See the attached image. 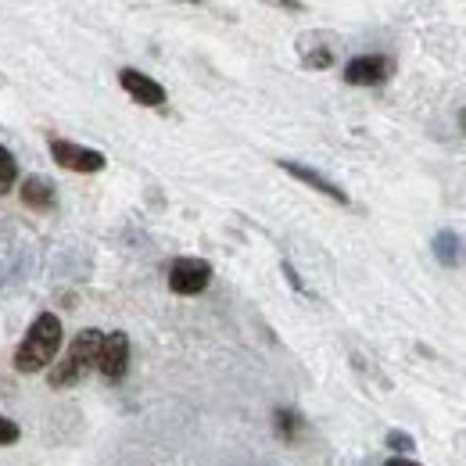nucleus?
Instances as JSON below:
<instances>
[{"mask_svg":"<svg viewBox=\"0 0 466 466\" xmlns=\"http://www.w3.org/2000/svg\"><path fill=\"white\" fill-rule=\"evenodd\" d=\"M61 338H65V330H61L58 316H55V312H40V316L33 319V327L25 330L18 351H15V370H22V373H40L44 366H51L61 349Z\"/></svg>","mask_w":466,"mask_h":466,"instance_id":"1","label":"nucleus"},{"mask_svg":"<svg viewBox=\"0 0 466 466\" xmlns=\"http://www.w3.org/2000/svg\"><path fill=\"white\" fill-rule=\"evenodd\" d=\"M101 341H105V334L101 330H94V327H86V330H79L76 338H72V345L68 351L61 355V362L51 366V388H72V384H79L90 370H97V351H101Z\"/></svg>","mask_w":466,"mask_h":466,"instance_id":"2","label":"nucleus"},{"mask_svg":"<svg viewBox=\"0 0 466 466\" xmlns=\"http://www.w3.org/2000/svg\"><path fill=\"white\" fill-rule=\"evenodd\" d=\"M212 284V266L205 258H176L169 266V291L173 294H201Z\"/></svg>","mask_w":466,"mask_h":466,"instance_id":"3","label":"nucleus"},{"mask_svg":"<svg viewBox=\"0 0 466 466\" xmlns=\"http://www.w3.org/2000/svg\"><path fill=\"white\" fill-rule=\"evenodd\" d=\"M395 72V61L384 55H359L345 65V83L349 86H380Z\"/></svg>","mask_w":466,"mask_h":466,"instance_id":"4","label":"nucleus"},{"mask_svg":"<svg viewBox=\"0 0 466 466\" xmlns=\"http://www.w3.org/2000/svg\"><path fill=\"white\" fill-rule=\"evenodd\" d=\"M51 158L58 162L61 169H72V173H101L105 169V155L101 151L72 144V140H51Z\"/></svg>","mask_w":466,"mask_h":466,"instance_id":"5","label":"nucleus"},{"mask_svg":"<svg viewBox=\"0 0 466 466\" xmlns=\"http://www.w3.org/2000/svg\"><path fill=\"white\" fill-rule=\"evenodd\" d=\"M97 370H101L105 380H122L126 377V370H129V338L122 330L105 334L101 351H97Z\"/></svg>","mask_w":466,"mask_h":466,"instance_id":"6","label":"nucleus"},{"mask_svg":"<svg viewBox=\"0 0 466 466\" xmlns=\"http://www.w3.org/2000/svg\"><path fill=\"white\" fill-rule=\"evenodd\" d=\"M118 83H122V90H126L137 105H144V108H162L166 97H169L158 79H151V76H144V72H137V68H122V72H118Z\"/></svg>","mask_w":466,"mask_h":466,"instance_id":"7","label":"nucleus"},{"mask_svg":"<svg viewBox=\"0 0 466 466\" xmlns=\"http://www.w3.org/2000/svg\"><path fill=\"white\" fill-rule=\"evenodd\" d=\"M280 169H284V173H291L294 179H301V183H309L312 190H319V194H327V198H334V201L349 205V194H345L334 179H327L323 173H316V169H309V166H298V162H280Z\"/></svg>","mask_w":466,"mask_h":466,"instance_id":"8","label":"nucleus"},{"mask_svg":"<svg viewBox=\"0 0 466 466\" xmlns=\"http://www.w3.org/2000/svg\"><path fill=\"white\" fill-rule=\"evenodd\" d=\"M431 248H434V258L441 262V266H460L466 258V248H463V237L460 233H452V230H441V233H434V240H431Z\"/></svg>","mask_w":466,"mask_h":466,"instance_id":"9","label":"nucleus"},{"mask_svg":"<svg viewBox=\"0 0 466 466\" xmlns=\"http://www.w3.org/2000/svg\"><path fill=\"white\" fill-rule=\"evenodd\" d=\"M22 201L29 205V208H36V212H44V208H55V183L51 179H44V176H29L25 183H22Z\"/></svg>","mask_w":466,"mask_h":466,"instance_id":"10","label":"nucleus"},{"mask_svg":"<svg viewBox=\"0 0 466 466\" xmlns=\"http://www.w3.org/2000/svg\"><path fill=\"white\" fill-rule=\"evenodd\" d=\"M15 176H18V162L7 147H0V194H7L15 187Z\"/></svg>","mask_w":466,"mask_h":466,"instance_id":"11","label":"nucleus"},{"mask_svg":"<svg viewBox=\"0 0 466 466\" xmlns=\"http://www.w3.org/2000/svg\"><path fill=\"white\" fill-rule=\"evenodd\" d=\"M277 431H280V438L294 441V434L301 431V416L291 412V409H277Z\"/></svg>","mask_w":466,"mask_h":466,"instance_id":"12","label":"nucleus"},{"mask_svg":"<svg viewBox=\"0 0 466 466\" xmlns=\"http://www.w3.org/2000/svg\"><path fill=\"white\" fill-rule=\"evenodd\" d=\"M384 441H388V449H395V452H412V449H416V441L409 438L406 431H388Z\"/></svg>","mask_w":466,"mask_h":466,"instance_id":"13","label":"nucleus"},{"mask_svg":"<svg viewBox=\"0 0 466 466\" xmlns=\"http://www.w3.org/2000/svg\"><path fill=\"white\" fill-rule=\"evenodd\" d=\"M18 438H22L18 423H15V420H7V416H0V445H15Z\"/></svg>","mask_w":466,"mask_h":466,"instance_id":"14","label":"nucleus"},{"mask_svg":"<svg viewBox=\"0 0 466 466\" xmlns=\"http://www.w3.org/2000/svg\"><path fill=\"white\" fill-rule=\"evenodd\" d=\"M305 65H309V68H330V65H334V55H330V51H316V55H305Z\"/></svg>","mask_w":466,"mask_h":466,"instance_id":"15","label":"nucleus"},{"mask_svg":"<svg viewBox=\"0 0 466 466\" xmlns=\"http://www.w3.org/2000/svg\"><path fill=\"white\" fill-rule=\"evenodd\" d=\"M384 466H420V463H412V460H406V456H395V460H388Z\"/></svg>","mask_w":466,"mask_h":466,"instance_id":"16","label":"nucleus"},{"mask_svg":"<svg viewBox=\"0 0 466 466\" xmlns=\"http://www.w3.org/2000/svg\"><path fill=\"white\" fill-rule=\"evenodd\" d=\"M460 126H463V133H466V108L460 112Z\"/></svg>","mask_w":466,"mask_h":466,"instance_id":"17","label":"nucleus"}]
</instances>
